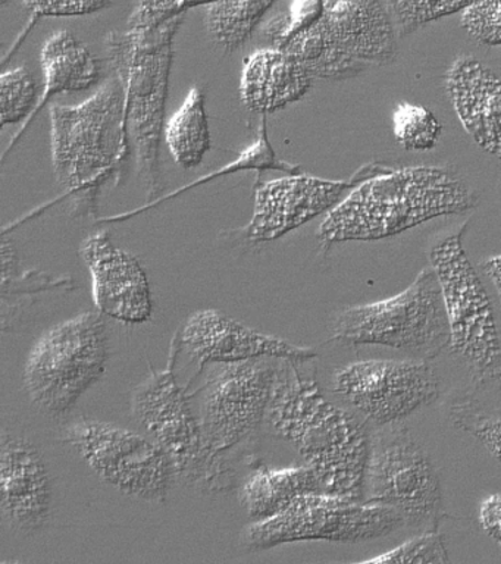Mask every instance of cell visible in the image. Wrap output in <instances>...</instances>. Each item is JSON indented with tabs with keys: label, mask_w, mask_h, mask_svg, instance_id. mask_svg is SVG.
I'll return each mask as SVG.
<instances>
[{
	"label": "cell",
	"mask_w": 501,
	"mask_h": 564,
	"mask_svg": "<svg viewBox=\"0 0 501 564\" xmlns=\"http://www.w3.org/2000/svg\"><path fill=\"white\" fill-rule=\"evenodd\" d=\"M80 256L89 268L98 312L124 324L151 319V285L135 256L113 245L107 231L90 234L81 242Z\"/></svg>",
	"instance_id": "cell-17"
},
{
	"label": "cell",
	"mask_w": 501,
	"mask_h": 564,
	"mask_svg": "<svg viewBox=\"0 0 501 564\" xmlns=\"http://www.w3.org/2000/svg\"><path fill=\"white\" fill-rule=\"evenodd\" d=\"M37 84L29 69L3 70L0 75V119L2 127L23 121L32 117L36 109Z\"/></svg>",
	"instance_id": "cell-28"
},
{
	"label": "cell",
	"mask_w": 501,
	"mask_h": 564,
	"mask_svg": "<svg viewBox=\"0 0 501 564\" xmlns=\"http://www.w3.org/2000/svg\"><path fill=\"white\" fill-rule=\"evenodd\" d=\"M184 15L153 29L112 31L108 57L124 90V123L148 200L162 192L161 140L174 62V39Z\"/></svg>",
	"instance_id": "cell-4"
},
{
	"label": "cell",
	"mask_w": 501,
	"mask_h": 564,
	"mask_svg": "<svg viewBox=\"0 0 501 564\" xmlns=\"http://www.w3.org/2000/svg\"><path fill=\"white\" fill-rule=\"evenodd\" d=\"M451 425L478 440L501 465V417L483 408L475 397L464 394L448 403Z\"/></svg>",
	"instance_id": "cell-25"
},
{
	"label": "cell",
	"mask_w": 501,
	"mask_h": 564,
	"mask_svg": "<svg viewBox=\"0 0 501 564\" xmlns=\"http://www.w3.org/2000/svg\"><path fill=\"white\" fill-rule=\"evenodd\" d=\"M276 0H221L205 11L210 39L226 52H235L252 39Z\"/></svg>",
	"instance_id": "cell-24"
},
{
	"label": "cell",
	"mask_w": 501,
	"mask_h": 564,
	"mask_svg": "<svg viewBox=\"0 0 501 564\" xmlns=\"http://www.w3.org/2000/svg\"><path fill=\"white\" fill-rule=\"evenodd\" d=\"M41 62L43 75H45V90L29 122L11 141L8 152L14 148L23 131L28 130L30 123L42 112L52 97L63 93L85 91L98 84L100 79L98 57L67 30L56 31L46 40L43 44Z\"/></svg>",
	"instance_id": "cell-21"
},
{
	"label": "cell",
	"mask_w": 501,
	"mask_h": 564,
	"mask_svg": "<svg viewBox=\"0 0 501 564\" xmlns=\"http://www.w3.org/2000/svg\"><path fill=\"white\" fill-rule=\"evenodd\" d=\"M461 26L482 46H501V0H479L461 13Z\"/></svg>",
	"instance_id": "cell-30"
},
{
	"label": "cell",
	"mask_w": 501,
	"mask_h": 564,
	"mask_svg": "<svg viewBox=\"0 0 501 564\" xmlns=\"http://www.w3.org/2000/svg\"><path fill=\"white\" fill-rule=\"evenodd\" d=\"M51 149L56 181L76 214H91L100 189L124 165L130 140L118 79L80 105H52Z\"/></svg>",
	"instance_id": "cell-3"
},
{
	"label": "cell",
	"mask_w": 501,
	"mask_h": 564,
	"mask_svg": "<svg viewBox=\"0 0 501 564\" xmlns=\"http://www.w3.org/2000/svg\"><path fill=\"white\" fill-rule=\"evenodd\" d=\"M481 268L482 271L487 273V276L490 278L492 284L495 285L501 297V256L487 259L486 262L481 264Z\"/></svg>",
	"instance_id": "cell-34"
},
{
	"label": "cell",
	"mask_w": 501,
	"mask_h": 564,
	"mask_svg": "<svg viewBox=\"0 0 501 564\" xmlns=\"http://www.w3.org/2000/svg\"><path fill=\"white\" fill-rule=\"evenodd\" d=\"M475 203L468 184L450 167H385L362 180L328 212L318 237L325 247L382 240L439 216L465 214Z\"/></svg>",
	"instance_id": "cell-2"
},
{
	"label": "cell",
	"mask_w": 501,
	"mask_h": 564,
	"mask_svg": "<svg viewBox=\"0 0 501 564\" xmlns=\"http://www.w3.org/2000/svg\"><path fill=\"white\" fill-rule=\"evenodd\" d=\"M478 520L482 531L501 549V494H492L482 501Z\"/></svg>",
	"instance_id": "cell-33"
},
{
	"label": "cell",
	"mask_w": 501,
	"mask_h": 564,
	"mask_svg": "<svg viewBox=\"0 0 501 564\" xmlns=\"http://www.w3.org/2000/svg\"><path fill=\"white\" fill-rule=\"evenodd\" d=\"M108 330L102 313L85 312L52 326L29 351L25 391L51 416H64L104 377Z\"/></svg>",
	"instance_id": "cell-7"
},
{
	"label": "cell",
	"mask_w": 501,
	"mask_h": 564,
	"mask_svg": "<svg viewBox=\"0 0 501 564\" xmlns=\"http://www.w3.org/2000/svg\"><path fill=\"white\" fill-rule=\"evenodd\" d=\"M8 2H10V0H2V7H6Z\"/></svg>",
	"instance_id": "cell-35"
},
{
	"label": "cell",
	"mask_w": 501,
	"mask_h": 564,
	"mask_svg": "<svg viewBox=\"0 0 501 564\" xmlns=\"http://www.w3.org/2000/svg\"><path fill=\"white\" fill-rule=\"evenodd\" d=\"M178 351L179 341L175 335L168 368L152 370L134 388L131 413L168 454L179 479L205 492L230 491V469L222 456L206 448L190 395L187 397L175 379L174 357Z\"/></svg>",
	"instance_id": "cell-8"
},
{
	"label": "cell",
	"mask_w": 501,
	"mask_h": 564,
	"mask_svg": "<svg viewBox=\"0 0 501 564\" xmlns=\"http://www.w3.org/2000/svg\"><path fill=\"white\" fill-rule=\"evenodd\" d=\"M182 351L199 365L235 364L274 357L294 361L316 359L314 348L296 346L275 335L259 333L217 308H204L188 317L177 334Z\"/></svg>",
	"instance_id": "cell-16"
},
{
	"label": "cell",
	"mask_w": 501,
	"mask_h": 564,
	"mask_svg": "<svg viewBox=\"0 0 501 564\" xmlns=\"http://www.w3.org/2000/svg\"><path fill=\"white\" fill-rule=\"evenodd\" d=\"M393 132L403 149L425 152L438 143L443 126L425 106L400 104L393 115Z\"/></svg>",
	"instance_id": "cell-26"
},
{
	"label": "cell",
	"mask_w": 501,
	"mask_h": 564,
	"mask_svg": "<svg viewBox=\"0 0 501 564\" xmlns=\"http://www.w3.org/2000/svg\"><path fill=\"white\" fill-rule=\"evenodd\" d=\"M363 563L447 564L450 563V557H448L442 533H438L437 529H431L395 546L394 550L386 551L378 557L364 560Z\"/></svg>",
	"instance_id": "cell-29"
},
{
	"label": "cell",
	"mask_w": 501,
	"mask_h": 564,
	"mask_svg": "<svg viewBox=\"0 0 501 564\" xmlns=\"http://www.w3.org/2000/svg\"><path fill=\"white\" fill-rule=\"evenodd\" d=\"M221 2V0H135L129 18L130 29L144 30L160 26L164 22L184 15L188 9Z\"/></svg>",
	"instance_id": "cell-31"
},
{
	"label": "cell",
	"mask_w": 501,
	"mask_h": 564,
	"mask_svg": "<svg viewBox=\"0 0 501 564\" xmlns=\"http://www.w3.org/2000/svg\"><path fill=\"white\" fill-rule=\"evenodd\" d=\"M356 180H325L318 176L288 174L259 181L254 187L252 219L243 229L252 242L274 241L325 214L341 202Z\"/></svg>",
	"instance_id": "cell-15"
},
{
	"label": "cell",
	"mask_w": 501,
	"mask_h": 564,
	"mask_svg": "<svg viewBox=\"0 0 501 564\" xmlns=\"http://www.w3.org/2000/svg\"><path fill=\"white\" fill-rule=\"evenodd\" d=\"M314 79L309 70L284 48H259L246 57L240 99L252 112L274 113L305 97Z\"/></svg>",
	"instance_id": "cell-20"
},
{
	"label": "cell",
	"mask_w": 501,
	"mask_h": 564,
	"mask_svg": "<svg viewBox=\"0 0 501 564\" xmlns=\"http://www.w3.org/2000/svg\"><path fill=\"white\" fill-rule=\"evenodd\" d=\"M61 441L76 448L104 482L139 500L164 502L177 476L155 440L113 423L78 417Z\"/></svg>",
	"instance_id": "cell-12"
},
{
	"label": "cell",
	"mask_w": 501,
	"mask_h": 564,
	"mask_svg": "<svg viewBox=\"0 0 501 564\" xmlns=\"http://www.w3.org/2000/svg\"><path fill=\"white\" fill-rule=\"evenodd\" d=\"M446 90L475 143L501 161V79L473 56L453 62Z\"/></svg>",
	"instance_id": "cell-19"
},
{
	"label": "cell",
	"mask_w": 501,
	"mask_h": 564,
	"mask_svg": "<svg viewBox=\"0 0 501 564\" xmlns=\"http://www.w3.org/2000/svg\"><path fill=\"white\" fill-rule=\"evenodd\" d=\"M164 134L171 156L183 170H193L204 162L213 149L204 88L192 87L177 112L166 122Z\"/></svg>",
	"instance_id": "cell-23"
},
{
	"label": "cell",
	"mask_w": 501,
	"mask_h": 564,
	"mask_svg": "<svg viewBox=\"0 0 501 564\" xmlns=\"http://www.w3.org/2000/svg\"><path fill=\"white\" fill-rule=\"evenodd\" d=\"M0 509L17 531L34 533L51 518L52 485L42 454L29 440H0Z\"/></svg>",
	"instance_id": "cell-18"
},
{
	"label": "cell",
	"mask_w": 501,
	"mask_h": 564,
	"mask_svg": "<svg viewBox=\"0 0 501 564\" xmlns=\"http://www.w3.org/2000/svg\"><path fill=\"white\" fill-rule=\"evenodd\" d=\"M439 378L428 360H363L334 370L331 388L368 421L394 425L439 395Z\"/></svg>",
	"instance_id": "cell-14"
},
{
	"label": "cell",
	"mask_w": 501,
	"mask_h": 564,
	"mask_svg": "<svg viewBox=\"0 0 501 564\" xmlns=\"http://www.w3.org/2000/svg\"><path fill=\"white\" fill-rule=\"evenodd\" d=\"M395 26L381 0H325L318 20L283 47L314 78H351L397 56Z\"/></svg>",
	"instance_id": "cell-5"
},
{
	"label": "cell",
	"mask_w": 501,
	"mask_h": 564,
	"mask_svg": "<svg viewBox=\"0 0 501 564\" xmlns=\"http://www.w3.org/2000/svg\"><path fill=\"white\" fill-rule=\"evenodd\" d=\"M461 234L464 229L429 251V264L437 273L446 306L450 347L478 386H501V341L494 311L466 254Z\"/></svg>",
	"instance_id": "cell-9"
},
{
	"label": "cell",
	"mask_w": 501,
	"mask_h": 564,
	"mask_svg": "<svg viewBox=\"0 0 501 564\" xmlns=\"http://www.w3.org/2000/svg\"><path fill=\"white\" fill-rule=\"evenodd\" d=\"M402 524V516L390 507L309 492L297 497L279 514L250 523L241 533V542L252 551L301 541L358 544L390 535Z\"/></svg>",
	"instance_id": "cell-10"
},
{
	"label": "cell",
	"mask_w": 501,
	"mask_h": 564,
	"mask_svg": "<svg viewBox=\"0 0 501 564\" xmlns=\"http://www.w3.org/2000/svg\"><path fill=\"white\" fill-rule=\"evenodd\" d=\"M477 2L479 0H385V7L395 31L409 35L439 18L465 12Z\"/></svg>",
	"instance_id": "cell-27"
},
{
	"label": "cell",
	"mask_w": 501,
	"mask_h": 564,
	"mask_svg": "<svg viewBox=\"0 0 501 564\" xmlns=\"http://www.w3.org/2000/svg\"><path fill=\"white\" fill-rule=\"evenodd\" d=\"M324 492L318 476L309 466L271 469L259 466L246 476L239 500L253 522L270 519L303 494Z\"/></svg>",
	"instance_id": "cell-22"
},
{
	"label": "cell",
	"mask_w": 501,
	"mask_h": 564,
	"mask_svg": "<svg viewBox=\"0 0 501 564\" xmlns=\"http://www.w3.org/2000/svg\"><path fill=\"white\" fill-rule=\"evenodd\" d=\"M331 339L349 346H385L417 359H434L450 346L442 286L433 267L422 269L402 293L342 308L331 321Z\"/></svg>",
	"instance_id": "cell-6"
},
{
	"label": "cell",
	"mask_w": 501,
	"mask_h": 564,
	"mask_svg": "<svg viewBox=\"0 0 501 564\" xmlns=\"http://www.w3.org/2000/svg\"><path fill=\"white\" fill-rule=\"evenodd\" d=\"M363 501L397 511L413 527L437 529L443 488L429 454L403 425H389L371 436Z\"/></svg>",
	"instance_id": "cell-11"
},
{
	"label": "cell",
	"mask_w": 501,
	"mask_h": 564,
	"mask_svg": "<svg viewBox=\"0 0 501 564\" xmlns=\"http://www.w3.org/2000/svg\"><path fill=\"white\" fill-rule=\"evenodd\" d=\"M279 364L274 357L214 364L200 388L197 412L210 453L222 456L259 430L270 408Z\"/></svg>",
	"instance_id": "cell-13"
},
{
	"label": "cell",
	"mask_w": 501,
	"mask_h": 564,
	"mask_svg": "<svg viewBox=\"0 0 501 564\" xmlns=\"http://www.w3.org/2000/svg\"><path fill=\"white\" fill-rule=\"evenodd\" d=\"M266 417L315 471L324 492L363 501L371 436L323 394L312 360L280 359Z\"/></svg>",
	"instance_id": "cell-1"
},
{
	"label": "cell",
	"mask_w": 501,
	"mask_h": 564,
	"mask_svg": "<svg viewBox=\"0 0 501 564\" xmlns=\"http://www.w3.org/2000/svg\"><path fill=\"white\" fill-rule=\"evenodd\" d=\"M112 0H23L33 18L80 17L102 11Z\"/></svg>",
	"instance_id": "cell-32"
}]
</instances>
